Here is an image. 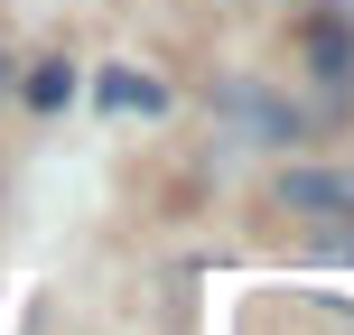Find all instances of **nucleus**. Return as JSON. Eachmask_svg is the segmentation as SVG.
<instances>
[{"label": "nucleus", "mask_w": 354, "mask_h": 335, "mask_svg": "<svg viewBox=\"0 0 354 335\" xmlns=\"http://www.w3.org/2000/svg\"><path fill=\"white\" fill-rule=\"evenodd\" d=\"M280 205H299V214H354V168H280Z\"/></svg>", "instance_id": "obj_1"}, {"label": "nucleus", "mask_w": 354, "mask_h": 335, "mask_svg": "<svg viewBox=\"0 0 354 335\" xmlns=\"http://www.w3.org/2000/svg\"><path fill=\"white\" fill-rule=\"evenodd\" d=\"M214 112H224L233 131H252V140H270V149H280V140H299V122H289L270 93H252V84H214Z\"/></svg>", "instance_id": "obj_2"}, {"label": "nucleus", "mask_w": 354, "mask_h": 335, "mask_svg": "<svg viewBox=\"0 0 354 335\" xmlns=\"http://www.w3.org/2000/svg\"><path fill=\"white\" fill-rule=\"evenodd\" d=\"M308 56H317V75H336V84L354 75V37L336 28V19H317V28H308Z\"/></svg>", "instance_id": "obj_3"}, {"label": "nucleus", "mask_w": 354, "mask_h": 335, "mask_svg": "<svg viewBox=\"0 0 354 335\" xmlns=\"http://www.w3.org/2000/svg\"><path fill=\"white\" fill-rule=\"evenodd\" d=\"M103 103H122V112H159L168 93L149 84V75H131V66H112V75H103Z\"/></svg>", "instance_id": "obj_4"}, {"label": "nucleus", "mask_w": 354, "mask_h": 335, "mask_svg": "<svg viewBox=\"0 0 354 335\" xmlns=\"http://www.w3.org/2000/svg\"><path fill=\"white\" fill-rule=\"evenodd\" d=\"M66 84H75L66 66H37V75H28V103H37V112H56V103H66Z\"/></svg>", "instance_id": "obj_5"}, {"label": "nucleus", "mask_w": 354, "mask_h": 335, "mask_svg": "<svg viewBox=\"0 0 354 335\" xmlns=\"http://www.w3.org/2000/svg\"><path fill=\"white\" fill-rule=\"evenodd\" d=\"M0 84H10V56H0Z\"/></svg>", "instance_id": "obj_6"}]
</instances>
